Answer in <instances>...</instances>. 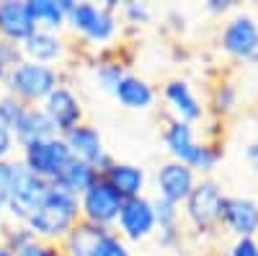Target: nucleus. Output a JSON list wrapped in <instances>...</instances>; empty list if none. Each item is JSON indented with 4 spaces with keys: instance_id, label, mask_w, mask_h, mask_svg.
<instances>
[{
    "instance_id": "obj_1",
    "label": "nucleus",
    "mask_w": 258,
    "mask_h": 256,
    "mask_svg": "<svg viewBox=\"0 0 258 256\" xmlns=\"http://www.w3.org/2000/svg\"><path fill=\"white\" fill-rule=\"evenodd\" d=\"M163 145L170 161L186 163L197 171V176H212L225 158V150L217 140H199L197 127L170 117L163 127Z\"/></svg>"
},
{
    "instance_id": "obj_2",
    "label": "nucleus",
    "mask_w": 258,
    "mask_h": 256,
    "mask_svg": "<svg viewBox=\"0 0 258 256\" xmlns=\"http://www.w3.org/2000/svg\"><path fill=\"white\" fill-rule=\"evenodd\" d=\"M80 223V202L78 197L68 194L62 189H49V194L44 197L31 218L26 220L29 230L36 236V241L44 243H54L59 246L64 238L70 236V230Z\"/></svg>"
},
{
    "instance_id": "obj_3",
    "label": "nucleus",
    "mask_w": 258,
    "mask_h": 256,
    "mask_svg": "<svg viewBox=\"0 0 258 256\" xmlns=\"http://www.w3.org/2000/svg\"><path fill=\"white\" fill-rule=\"evenodd\" d=\"M68 29L75 31L85 44L98 52V49H106L114 44V39L121 31V18L119 13L103 8L101 3L75 0V6L68 16Z\"/></svg>"
},
{
    "instance_id": "obj_4",
    "label": "nucleus",
    "mask_w": 258,
    "mask_h": 256,
    "mask_svg": "<svg viewBox=\"0 0 258 256\" xmlns=\"http://www.w3.org/2000/svg\"><path fill=\"white\" fill-rule=\"evenodd\" d=\"M62 70L59 68H49V65H39L31 60H21L8 70L3 91L16 96L18 101H24L26 106H41L47 101V96L62 85Z\"/></svg>"
},
{
    "instance_id": "obj_5",
    "label": "nucleus",
    "mask_w": 258,
    "mask_h": 256,
    "mask_svg": "<svg viewBox=\"0 0 258 256\" xmlns=\"http://www.w3.org/2000/svg\"><path fill=\"white\" fill-rule=\"evenodd\" d=\"M225 199H227V194H225L222 184L212 176H202L181 204L183 223L191 225L197 233H202V236L204 233H214L222 223Z\"/></svg>"
},
{
    "instance_id": "obj_6",
    "label": "nucleus",
    "mask_w": 258,
    "mask_h": 256,
    "mask_svg": "<svg viewBox=\"0 0 258 256\" xmlns=\"http://www.w3.org/2000/svg\"><path fill=\"white\" fill-rule=\"evenodd\" d=\"M220 49L245 65H258V16L250 11H235L220 29Z\"/></svg>"
},
{
    "instance_id": "obj_7",
    "label": "nucleus",
    "mask_w": 258,
    "mask_h": 256,
    "mask_svg": "<svg viewBox=\"0 0 258 256\" xmlns=\"http://www.w3.org/2000/svg\"><path fill=\"white\" fill-rule=\"evenodd\" d=\"M70 158H73V153H70V147L62 135H54V137H47V140H39V142L21 147V163L26 166V171H31L34 176L44 179L49 184L70 163Z\"/></svg>"
},
{
    "instance_id": "obj_8",
    "label": "nucleus",
    "mask_w": 258,
    "mask_h": 256,
    "mask_svg": "<svg viewBox=\"0 0 258 256\" xmlns=\"http://www.w3.org/2000/svg\"><path fill=\"white\" fill-rule=\"evenodd\" d=\"M114 230L119 233L126 243H142V241H147V238H153L155 230H158L153 197L142 194V197L124 199Z\"/></svg>"
},
{
    "instance_id": "obj_9",
    "label": "nucleus",
    "mask_w": 258,
    "mask_h": 256,
    "mask_svg": "<svg viewBox=\"0 0 258 256\" xmlns=\"http://www.w3.org/2000/svg\"><path fill=\"white\" fill-rule=\"evenodd\" d=\"M78 202H80V220L83 223L114 230L124 199L103 179H98L88 191H83V194L78 197Z\"/></svg>"
},
{
    "instance_id": "obj_10",
    "label": "nucleus",
    "mask_w": 258,
    "mask_h": 256,
    "mask_svg": "<svg viewBox=\"0 0 258 256\" xmlns=\"http://www.w3.org/2000/svg\"><path fill=\"white\" fill-rule=\"evenodd\" d=\"M199 176L197 171L188 168L186 163L178 161H165L155 168L153 174V189H155V197L158 199H168V202H176L183 204V199L191 194V189L197 186Z\"/></svg>"
},
{
    "instance_id": "obj_11",
    "label": "nucleus",
    "mask_w": 258,
    "mask_h": 256,
    "mask_svg": "<svg viewBox=\"0 0 258 256\" xmlns=\"http://www.w3.org/2000/svg\"><path fill=\"white\" fill-rule=\"evenodd\" d=\"M49 189L52 184L44 181V179H39L34 176L31 171L24 168V174L18 176L13 191L8 194L6 204H8V220L13 223H26L31 218V212L44 202V197L49 194Z\"/></svg>"
},
{
    "instance_id": "obj_12",
    "label": "nucleus",
    "mask_w": 258,
    "mask_h": 256,
    "mask_svg": "<svg viewBox=\"0 0 258 256\" xmlns=\"http://www.w3.org/2000/svg\"><path fill=\"white\" fill-rule=\"evenodd\" d=\"M41 109L47 112V117L52 119L57 135H68L70 130H75L78 124L85 122V112H83V101L75 93V88L70 83H62L47 96V101L41 104Z\"/></svg>"
},
{
    "instance_id": "obj_13",
    "label": "nucleus",
    "mask_w": 258,
    "mask_h": 256,
    "mask_svg": "<svg viewBox=\"0 0 258 256\" xmlns=\"http://www.w3.org/2000/svg\"><path fill=\"white\" fill-rule=\"evenodd\" d=\"M62 137H64V142H68L73 158L91 163V166H96L98 171H103V168L111 166L114 156L106 150L103 135H101V130H98L96 124L83 122V124L75 127V130H70L68 135H62Z\"/></svg>"
},
{
    "instance_id": "obj_14",
    "label": "nucleus",
    "mask_w": 258,
    "mask_h": 256,
    "mask_svg": "<svg viewBox=\"0 0 258 256\" xmlns=\"http://www.w3.org/2000/svg\"><path fill=\"white\" fill-rule=\"evenodd\" d=\"M220 228L232 238H258V197L227 194Z\"/></svg>"
},
{
    "instance_id": "obj_15",
    "label": "nucleus",
    "mask_w": 258,
    "mask_h": 256,
    "mask_svg": "<svg viewBox=\"0 0 258 256\" xmlns=\"http://www.w3.org/2000/svg\"><path fill=\"white\" fill-rule=\"evenodd\" d=\"M163 101L168 104L170 117L186 122V124H197L207 117V106L202 104V98L197 96L194 85L183 78H173L163 85Z\"/></svg>"
},
{
    "instance_id": "obj_16",
    "label": "nucleus",
    "mask_w": 258,
    "mask_h": 256,
    "mask_svg": "<svg viewBox=\"0 0 258 256\" xmlns=\"http://www.w3.org/2000/svg\"><path fill=\"white\" fill-rule=\"evenodd\" d=\"M21 55L24 60L39 62V65H49V68H59L70 55V44L59 31H44L36 29L24 44H21Z\"/></svg>"
},
{
    "instance_id": "obj_17",
    "label": "nucleus",
    "mask_w": 258,
    "mask_h": 256,
    "mask_svg": "<svg viewBox=\"0 0 258 256\" xmlns=\"http://www.w3.org/2000/svg\"><path fill=\"white\" fill-rule=\"evenodd\" d=\"M36 31L29 11V0H0V39L11 44H24Z\"/></svg>"
},
{
    "instance_id": "obj_18",
    "label": "nucleus",
    "mask_w": 258,
    "mask_h": 256,
    "mask_svg": "<svg viewBox=\"0 0 258 256\" xmlns=\"http://www.w3.org/2000/svg\"><path fill=\"white\" fill-rule=\"evenodd\" d=\"M101 179L109 184L121 199H132V197H142L147 189V171L137 163H126V161H111L109 168L101 171Z\"/></svg>"
},
{
    "instance_id": "obj_19",
    "label": "nucleus",
    "mask_w": 258,
    "mask_h": 256,
    "mask_svg": "<svg viewBox=\"0 0 258 256\" xmlns=\"http://www.w3.org/2000/svg\"><path fill=\"white\" fill-rule=\"evenodd\" d=\"M91 73H93V83L96 88L114 96L116 85L124 80V75L129 73L126 70V62L124 57L114 49V47H106V49H98L93 55V62H91Z\"/></svg>"
},
{
    "instance_id": "obj_20",
    "label": "nucleus",
    "mask_w": 258,
    "mask_h": 256,
    "mask_svg": "<svg viewBox=\"0 0 258 256\" xmlns=\"http://www.w3.org/2000/svg\"><path fill=\"white\" fill-rule=\"evenodd\" d=\"M114 98L119 101V106H124L129 112H147L158 101V91L147 78H142L137 73H126L124 80L116 85Z\"/></svg>"
},
{
    "instance_id": "obj_21",
    "label": "nucleus",
    "mask_w": 258,
    "mask_h": 256,
    "mask_svg": "<svg viewBox=\"0 0 258 256\" xmlns=\"http://www.w3.org/2000/svg\"><path fill=\"white\" fill-rule=\"evenodd\" d=\"M13 135H16L18 147H26V145H31V142L54 137L57 130H54L52 119L47 117V112L41 109V106H26V112H24V117L18 119Z\"/></svg>"
},
{
    "instance_id": "obj_22",
    "label": "nucleus",
    "mask_w": 258,
    "mask_h": 256,
    "mask_svg": "<svg viewBox=\"0 0 258 256\" xmlns=\"http://www.w3.org/2000/svg\"><path fill=\"white\" fill-rule=\"evenodd\" d=\"M75 6V0H29V11L36 29L44 31H64L68 29V16Z\"/></svg>"
},
{
    "instance_id": "obj_23",
    "label": "nucleus",
    "mask_w": 258,
    "mask_h": 256,
    "mask_svg": "<svg viewBox=\"0 0 258 256\" xmlns=\"http://www.w3.org/2000/svg\"><path fill=\"white\" fill-rule=\"evenodd\" d=\"M101 179V171L85 161H78V158H70V163L59 171V176L52 181L54 189H62L73 197H80L83 191H88L96 181Z\"/></svg>"
},
{
    "instance_id": "obj_24",
    "label": "nucleus",
    "mask_w": 258,
    "mask_h": 256,
    "mask_svg": "<svg viewBox=\"0 0 258 256\" xmlns=\"http://www.w3.org/2000/svg\"><path fill=\"white\" fill-rule=\"evenodd\" d=\"M106 228H96V225H88V223H78L70 236L59 243V251L62 256H93L96 253V243L101 238V233Z\"/></svg>"
},
{
    "instance_id": "obj_25",
    "label": "nucleus",
    "mask_w": 258,
    "mask_h": 256,
    "mask_svg": "<svg viewBox=\"0 0 258 256\" xmlns=\"http://www.w3.org/2000/svg\"><path fill=\"white\" fill-rule=\"evenodd\" d=\"M238 104H240V88L235 85L232 80H220L214 83V88L209 93V106L217 117H230L238 112Z\"/></svg>"
},
{
    "instance_id": "obj_26",
    "label": "nucleus",
    "mask_w": 258,
    "mask_h": 256,
    "mask_svg": "<svg viewBox=\"0 0 258 256\" xmlns=\"http://www.w3.org/2000/svg\"><path fill=\"white\" fill-rule=\"evenodd\" d=\"M34 241H36V236L29 230L26 223H13V220H8L3 228H0V243L8 246L13 253H18L21 248H26V246L34 243Z\"/></svg>"
},
{
    "instance_id": "obj_27",
    "label": "nucleus",
    "mask_w": 258,
    "mask_h": 256,
    "mask_svg": "<svg viewBox=\"0 0 258 256\" xmlns=\"http://www.w3.org/2000/svg\"><path fill=\"white\" fill-rule=\"evenodd\" d=\"M153 204H155V223H158V230H178V228H183L181 204L168 202V199H158V197H153Z\"/></svg>"
},
{
    "instance_id": "obj_28",
    "label": "nucleus",
    "mask_w": 258,
    "mask_h": 256,
    "mask_svg": "<svg viewBox=\"0 0 258 256\" xmlns=\"http://www.w3.org/2000/svg\"><path fill=\"white\" fill-rule=\"evenodd\" d=\"M119 18H121V24L132 26V29H140V26H145V24H150V21H153V8H150V3L126 0V3H121Z\"/></svg>"
},
{
    "instance_id": "obj_29",
    "label": "nucleus",
    "mask_w": 258,
    "mask_h": 256,
    "mask_svg": "<svg viewBox=\"0 0 258 256\" xmlns=\"http://www.w3.org/2000/svg\"><path fill=\"white\" fill-rule=\"evenodd\" d=\"M93 256H135L132 248H129V243L119 236L116 230H109L106 228L101 233V238L96 243V253Z\"/></svg>"
},
{
    "instance_id": "obj_30",
    "label": "nucleus",
    "mask_w": 258,
    "mask_h": 256,
    "mask_svg": "<svg viewBox=\"0 0 258 256\" xmlns=\"http://www.w3.org/2000/svg\"><path fill=\"white\" fill-rule=\"evenodd\" d=\"M24 112H26L24 101H18L16 96L0 91V124H6L8 130H16V124L24 117Z\"/></svg>"
},
{
    "instance_id": "obj_31",
    "label": "nucleus",
    "mask_w": 258,
    "mask_h": 256,
    "mask_svg": "<svg viewBox=\"0 0 258 256\" xmlns=\"http://www.w3.org/2000/svg\"><path fill=\"white\" fill-rule=\"evenodd\" d=\"M24 163H21V158H8V161H0V197L8 199V194L13 191L18 176L24 174Z\"/></svg>"
},
{
    "instance_id": "obj_32",
    "label": "nucleus",
    "mask_w": 258,
    "mask_h": 256,
    "mask_svg": "<svg viewBox=\"0 0 258 256\" xmlns=\"http://www.w3.org/2000/svg\"><path fill=\"white\" fill-rule=\"evenodd\" d=\"M225 256H258V238H232Z\"/></svg>"
},
{
    "instance_id": "obj_33",
    "label": "nucleus",
    "mask_w": 258,
    "mask_h": 256,
    "mask_svg": "<svg viewBox=\"0 0 258 256\" xmlns=\"http://www.w3.org/2000/svg\"><path fill=\"white\" fill-rule=\"evenodd\" d=\"M16 150H21V147H18V142H16L13 130H8L6 124H0V161L16 158Z\"/></svg>"
},
{
    "instance_id": "obj_34",
    "label": "nucleus",
    "mask_w": 258,
    "mask_h": 256,
    "mask_svg": "<svg viewBox=\"0 0 258 256\" xmlns=\"http://www.w3.org/2000/svg\"><path fill=\"white\" fill-rule=\"evenodd\" d=\"M153 238L158 241L160 248L173 251V248H178L181 241H183V228H178V230H155V236H153Z\"/></svg>"
},
{
    "instance_id": "obj_35",
    "label": "nucleus",
    "mask_w": 258,
    "mask_h": 256,
    "mask_svg": "<svg viewBox=\"0 0 258 256\" xmlns=\"http://www.w3.org/2000/svg\"><path fill=\"white\" fill-rule=\"evenodd\" d=\"M16 256H62V251H59V246H54V243L34 241V243H29L26 248H21Z\"/></svg>"
},
{
    "instance_id": "obj_36",
    "label": "nucleus",
    "mask_w": 258,
    "mask_h": 256,
    "mask_svg": "<svg viewBox=\"0 0 258 256\" xmlns=\"http://www.w3.org/2000/svg\"><path fill=\"white\" fill-rule=\"evenodd\" d=\"M204 11L209 13V16H230V13H235L238 8H235V3L232 0H207L204 3Z\"/></svg>"
},
{
    "instance_id": "obj_37",
    "label": "nucleus",
    "mask_w": 258,
    "mask_h": 256,
    "mask_svg": "<svg viewBox=\"0 0 258 256\" xmlns=\"http://www.w3.org/2000/svg\"><path fill=\"white\" fill-rule=\"evenodd\" d=\"M245 161H248V166L253 168V174L258 179V140H253V142L245 145Z\"/></svg>"
},
{
    "instance_id": "obj_38",
    "label": "nucleus",
    "mask_w": 258,
    "mask_h": 256,
    "mask_svg": "<svg viewBox=\"0 0 258 256\" xmlns=\"http://www.w3.org/2000/svg\"><path fill=\"white\" fill-rule=\"evenodd\" d=\"M8 223V204H6V199L0 197V228H3Z\"/></svg>"
},
{
    "instance_id": "obj_39",
    "label": "nucleus",
    "mask_w": 258,
    "mask_h": 256,
    "mask_svg": "<svg viewBox=\"0 0 258 256\" xmlns=\"http://www.w3.org/2000/svg\"><path fill=\"white\" fill-rule=\"evenodd\" d=\"M0 256H16V253H13L8 246H3V243H0Z\"/></svg>"
},
{
    "instance_id": "obj_40",
    "label": "nucleus",
    "mask_w": 258,
    "mask_h": 256,
    "mask_svg": "<svg viewBox=\"0 0 258 256\" xmlns=\"http://www.w3.org/2000/svg\"><path fill=\"white\" fill-rule=\"evenodd\" d=\"M6 78H8V70H6V68H0V88L6 85Z\"/></svg>"
}]
</instances>
